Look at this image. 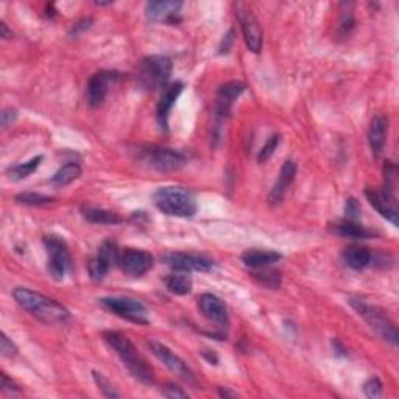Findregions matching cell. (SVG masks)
<instances>
[{
  "mask_svg": "<svg viewBox=\"0 0 399 399\" xmlns=\"http://www.w3.org/2000/svg\"><path fill=\"white\" fill-rule=\"evenodd\" d=\"M13 297L22 309L28 310L31 315H35L44 323H66L70 318L67 307L39 292L26 289V287H18L13 290Z\"/></svg>",
  "mask_w": 399,
  "mask_h": 399,
  "instance_id": "cell-1",
  "label": "cell"
},
{
  "mask_svg": "<svg viewBox=\"0 0 399 399\" xmlns=\"http://www.w3.org/2000/svg\"><path fill=\"white\" fill-rule=\"evenodd\" d=\"M103 339L108 343V345L113 348L114 353L121 357L122 364L126 366L134 379H138L139 382L146 386H151L155 382V373L153 368L147 364L146 359H143L136 346L133 345V341L124 335L122 332L117 331H105L103 332Z\"/></svg>",
  "mask_w": 399,
  "mask_h": 399,
  "instance_id": "cell-2",
  "label": "cell"
},
{
  "mask_svg": "<svg viewBox=\"0 0 399 399\" xmlns=\"http://www.w3.org/2000/svg\"><path fill=\"white\" fill-rule=\"evenodd\" d=\"M155 206L165 215L172 217H194L197 212V203L194 195L187 189L180 186L159 187L153 195Z\"/></svg>",
  "mask_w": 399,
  "mask_h": 399,
  "instance_id": "cell-3",
  "label": "cell"
},
{
  "mask_svg": "<svg viewBox=\"0 0 399 399\" xmlns=\"http://www.w3.org/2000/svg\"><path fill=\"white\" fill-rule=\"evenodd\" d=\"M172 60L163 55H151L143 58L136 72V82L146 91L164 89L172 75Z\"/></svg>",
  "mask_w": 399,
  "mask_h": 399,
  "instance_id": "cell-4",
  "label": "cell"
},
{
  "mask_svg": "<svg viewBox=\"0 0 399 399\" xmlns=\"http://www.w3.org/2000/svg\"><path fill=\"white\" fill-rule=\"evenodd\" d=\"M348 302L349 306L356 310L357 315H361L364 320L370 324V328L376 332L379 337L388 341L390 345H398V329L384 310L378 306L368 305V302L361 298H349Z\"/></svg>",
  "mask_w": 399,
  "mask_h": 399,
  "instance_id": "cell-5",
  "label": "cell"
},
{
  "mask_svg": "<svg viewBox=\"0 0 399 399\" xmlns=\"http://www.w3.org/2000/svg\"><path fill=\"white\" fill-rule=\"evenodd\" d=\"M44 246L47 250V270L53 279L62 281L72 271V256L69 246L61 236H45Z\"/></svg>",
  "mask_w": 399,
  "mask_h": 399,
  "instance_id": "cell-6",
  "label": "cell"
},
{
  "mask_svg": "<svg viewBox=\"0 0 399 399\" xmlns=\"http://www.w3.org/2000/svg\"><path fill=\"white\" fill-rule=\"evenodd\" d=\"M141 159L158 172H175L186 164V156L178 150L150 146L141 151Z\"/></svg>",
  "mask_w": 399,
  "mask_h": 399,
  "instance_id": "cell-7",
  "label": "cell"
},
{
  "mask_svg": "<svg viewBox=\"0 0 399 399\" xmlns=\"http://www.w3.org/2000/svg\"><path fill=\"white\" fill-rule=\"evenodd\" d=\"M100 302L114 315L136 324H148V310L139 300L130 297H108Z\"/></svg>",
  "mask_w": 399,
  "mask_h": 399,
  "instance_id": "cell-8",
  "label": "cell"
},
{
  "mask_svg": "<svg viewBox=\"0 0 399 399\" xmlns=\"http://www.w3.org/2000/svg\"><path fill=\"white\" fill-rule=\"evenodd\" d=\"M121 80V74L114 70H100L94 74L86 86V100L91 108H99L105 102L109 87Z\"/></svg>",
  "mask_w": 399,
  "mask_h": 399,
  "instance_id": "cell-9",
  "label": "cell"
},
{
  "mask_svg": "<svg viewBox=\"0 0 399 399\" xmlns=\"http://www.w3.org/2000/svg\"><path fill=\"white\" fill-rule=\"evenodd\" d=\"M148 348H150L151 353H153L170 371H173L175 374H178V376L181 379H185L187 384H192V386L197 384L192 370H190L187 364L182 361L180 356L175 354L169 346H165L159 341L151 340V341H148Z\"/></svg>",
  "mask_w": 399,
  "mask_h": 399,
  "instance_id": "cell-10",
  "label": "cell"
},
{
  "mask_svg": "<svg viewBox=\"0 0 399 399\" xmlns=\"http://www.w3.org/2000/svg\"><path fill=\"white\" fill-rule=\"evenodd\" d=\"M117 266L122 268L125 275L139 278L147 273L153 267V256L150 253L138 248H125L121 251Z\"/></svg>",
  "mask_w": 399,
  "mask_h": 399,
  "instance_id": "cell-11",
  "label": "cell"
},
{
  "mask_svg": "<svg viewBox=\"0 0 399 399\" xmlns=\"http://www.w3.org/2000/svg\"><path fill=\"white\" fill-rule=\"evenodd\" d=\"M236 14L239 23H241L246 47H248L253 53H259L262 50V41H264V38H262V28L258 19L254 18V14L245 5H239Z\"/></svg>",
  "mask_w": 399,
  "mask_h": 399,
  "instance_id": "cell-12",
  "label": "cell"
},
{
  "mask_svg": "<svg viewBox=\"0 0 399 399\" xmlns=\"http://www.w3.org/2000/svg\"><path fill=\"white\" fill-rule=\"evenodd\" d=\"M165 264L175 271L190 273V271H211L214 262L204 256L192 253H169L164 258Z\"/></svg>",
  "mask_w": 399,
  "mask_h": 399,
  "instance_id": "cell-13",
  "label": "cell"
},
{
  "mask_svg": "<svg viewBox=\"0 0 399 399\" xmlns=\"http://www.w3.org/2000/svg\"><path fill=\"white\" fill-rule=\"evenodd\" d=\"M245 91V84L241 82H228L217 92V102H215V121L220 125L229 116L234 102L241 97Z\"/></svg>",
  "mask_w": 399,
  "mask_h": 399,
  "instance_id": "cell-14",
  "label": "cell"
},
{
  "mask_svg": "<svg viewBox=\"0 0 399 399\" xmlns=\"http://www.w3.org/2000/svg\"><path fill=\"white\" fill-rule=\"evenodd\" d=\"M365 197L382 217L387 219L393 226H398V206L395 194L387 192L386 189H366Z\"/></svg>",
  "mask_w": 399,
  "mask_h": 399,
  "instance_id": "cell-15",
  "label": "cell"
},
{
  "mask_svg": "<svg viewBox=\"0 0 399 399\" xmlns=\"http://www.w3.org/2000/svg\"><path fill=\"white\" fill-rule=\"evenodd\" d=\"M198 307L207 320L220 326V328H226L229 323L228 309L225 302H223L217 295L203 293L202 297L198 298Z\"/></svg>",
  "mask_w": 399,
  "mask_h": 399,
  "instance_id": "cell-16",
  "label": "cell"
},
{
  "mask_svg": "<svg viewBox=\"0 0 399 399\" xmlns=\"http://www.w3.org/2000/svg\"><path fill=\"white\" fill-rule=\"evenodd\" d=\"M182 89H185V84H182L181 82L167 84L163 89L161 99H159L158 108H156V117H158L159 125H161V129L167 130V125H169V114H170L173 105L177 103L178 97L181 95Z\"/></svg>",
  "mask_w": 399,
  "mask_h": 399,
  "instance_id": "cell-17",
  "label": "cell"
},
{
  "mask_svg": "<svg viewBox=\"0 0 399 399\" xmlns=\"http://www.w3.org/2000/svg\"><path fill=\"white\" fill-rule=\"evenodd\" d=\"M388 136V119L384 114H376L371 119L368 129V143L374 156H381L386 148Z\"/></svg>",
  "mask_w": 399,
  "mask_h": 399,
  "instance_id": "cell-18",
  "label": "cell"
},
{
  "mask_svg": "<svg viewBox=\"0 0 399 399\" xmlns=\"http://www.w3.org/2000/svg\"><path fill=\"white\" fill-rule=\"evenodd\" d=\"M182 4L173 2V0H158V2H148L146 6L147 18L153 22H172L175 16L180 14Z\"/></svg>",
  "mask_w": 399,
  "mask_h": 399,
  "instance_id": "cell-19",
  "label": "cell"
},
{
  "mask_svg": "<svg viewBox=\"0 0 399 399\" xmlns=\"http://www.w3.org/2000/svg\"><path fill=\"white\" fill-rule=\"evenodd\" d=\"M295 175H297V164L293 161H285L279 170V178L278 182L273 186V189L270 190L268 194V203L270 204H278L281 203V200L284 198V194L287 192V189L290 187V185L295 180Z\"/></svg>",
  "mask_w": 399,
  "mask_h": 399,
  "instance_id": "cell-20",
  "label": "cell"
},
{
  "mask_svg": "<svg viewBox=\"0 0 399 399\" xmlns=\"http://www.w3.org/2000/svg\"><path fill=\"white\" fill-rule=\"evenodd\" d=\"M283 254L278 251H268V250H246L242 253V262L250 268H266L276 264V262L281 261Z\"/></svg>",
  "mask_w": 399,
  "mask_h": 399,
  "instance_id": "cell-21",
  "label": "cell"
},
{
  "mask_svg": "<svg viewBox=\"0 0 399 399\" xmlns=\"http://www.w3.org/2000/svg\"><path fill=\"white\" fill-rule=\"evenodd\" d=\"M341 259L345 262V266L353 270H364L371 264L373 254L368 248L361 245H353L345 248L341 254Z\"/></svg>",
  "mask_w": 399,
  "mask_h": 399,
  "instance_id": "cell-22",
  "label": "cell"
},
{
  "mask_svg": "<svg viewBox=\"0 0 399 399\" xmlns=\"http://www.w3.org/2000/svg\"><path fill=\"white\" fill-rule=\"evenodd\" d=\"M82 215L84 220L95 225H119L122 222V217L114 211L102 209V207H82Z\"/></svg>",
  "mask_w": 399,
  "mask_h": 399,
  "instance_id": "cell-23",
  "label": "cell"
},
{
  "mask_svg": "<svg viewBox=\"0 0 399 399\" xmlns=\"http://www.w3.org/2000/svg\"><path fill=\"white\" fill-rule=\"evenodd\" d=\"M334 233L346 239H370L373 233L365 226L359 225L356 220H341L334 225Z\"/></svg>",
  "mask_w": 399,
  "mask_h": 399,
  "instance_id": "cell-24",
  "label": "cell"
},
{
  "mask_svg": "<svg viewBox=\"0 0 399 399\" xmlns=\"http://www.w3.org/2000/svg\"><path fill=\"white\" fill-rule=\"evenodd\" d=\"M82 167H80L78 163H67L57 170V173L53 175L50 182L52 186L55 187H66L69 185H72L75 180H78L82 177Z\"/></svg>",
  "mask_w": 399,
  "mask_h": 399,
  "instance_id": "cell-25",
  "label": "cell"
},
{
  "mask_svg": "<svg viewBox=\"0 0 399 399\" xmlns=\"http://www.w3.org/2000/svg\"><path fill=\"white\" fill-rule=\"evenodd\" d=\"M165 287L167 290L175 293V295H187L192 290V278L187 276L186 273H173L165 278Z\"/></svg>",
  "mask_w": 399,
  "mask_h": 399,
  "instance_id": "cell-26",
  "label": "cell"
},
{
  "mask_svg": "<svg viewBox=\"0 0 399 399\" xmlns=\"http://www.w3.org/2000/svg\"><path fill=\"white\" fill-rule=\"evenodd\" d=\"M43 156H35L33 159H30L27 163H22L11 167V169H8V175H10V178L14 181H21V180H26L28 178L30 175H33L35 170L39 167L43 161Z\"/></svg>",
  "mask_w": 399,
  "mask_h": 399,
  "instance_id": "cell-27",
  "label": "cell"
},
{
  "mask_svg": "<svg viewBox=\"0 0 399 399\" xmlns=\"http://www.w3.org/2000/svg\"><path fill=\"white\" fill-rule=\"evenodd\" d=\"M111 267H113V264H111L108 259L103 258L99 253H97V256L92 258L89 261V264H87V270H89V275L94 281H102V279L106 276Z\"/></svg>",
  "mask_w": 399,
  "mask_h": 399,
  "instance_id": "cell-28",
  "label": "cell"
},
{
  "mask_svg": "<svg viewBox=\"0 0 399 399\" xmlns=\"http://www.w3.org/2000/svg\"><path fill=\"white\" fill-rule=\"evenodd\" d=\"M266 268H258L256 271H253V278L262 285L268 287V289H278L281 285V276H279L278 271L273 270H267Z\"/></svg>",
  "mask_w": 399,
  "mask_h": 399,
  "instance_id": "cell-29",
  "label": "cell"
},
{
  "mask_svg": "<svg viewBox=\"0 0 399 399\" xmlns=\"http://www.w3.org/2000/svg\"><path fill=\"white\" fill-rule=\"evenodd\" d=\"M16 202L27 206H44L53 202V197L38 192H22L16 197Z\"/></svg>",
  "mask_w": 399,
  "mask_h": 399,
  "instance_id": "cell-30",
  "label": "cell"
},
{
  "mask_svg": "<svg viewBox=\"0 0 399 399\" xmlns=\"http://www.w3.org/2000/svg\"><path fill=\"white\" fill-rule=\"evenodd\" d=\"M92 378H94L95 384H97L100 392H102L103 395H105L106 398H121V393L117 392L116 387L113 386V382H111L108 378L103 376L102 373L92 371Z\"/></svg>",
  "mask_w": 399,
  "mask_h": 399,
  "instance_id": "cell-31",
  "label": "cell"
},
{
  "mask_svg": "<svg viewBox=\"0 0 399 399\" xmlns=\"http://www.w3.org/2000/svg\"><path fill=\"white\" fill-rule=\"evenodd\" d=\"M279 146V134H271L268 141L266 142V146L261 148L259 151V155H258V161L259 163H266L268 161V159L271 158V155L275 153V150L278 148Z\"/></svg>",
  "mask_w": 399,
  "mask_h": 399,
  "instance_id": "cell-32",
  "label": "cell"
},
{
  "mask_svg": "<svg viewBox=\"0 0 399 399\" xmlns=\"http://www.w3.org/2000/svg\"><path fill=\"white\" fill-rule=\"evenodd\" d=\"M364 393L366 398L378 399L382 396V382L378 376H373L364 384Z\"/></svg>",
  "mask_w": 399,
  "mask_h": 399,
  "instance_id": "cell-33",
  "label": "cell"
},
{
  "mask_svg": "<svg viewBox=\"0 0 399 399\" xmlns=\"http://www.w3.org/2000/svg\"><path fill=\"white\" fill-rule=\"evenodd\" d=\"M0 353H2L4 357H14L18 354V348L8 339L6 334H2V337H0Z\"/></svg>",
  "mask_w": 399,
  "mask_h": 399,
  "instance_id": "cell-34",
  "label": "cell"
},
{
  "mask_svg": "<svg viewBox=\"0 0 399 399\" xmlns=\"http://www.w3.org/2000/svg\"><path fill=\"white\" fill-rule=\"evenodd\" d=\"M345 212H346L348 220L359 219V212H361V207H359V203L356 202V198H348L346 206H345Z\"/></svg>",
  "mask_w": 399,
  "mask_h": 399,
  "instance_id": "cell-35",
  "label": "cell"
},
{
  "mask_svg": "<svg viewBox=\"0 0 399 399\" xmlns=\"http://www.w3.org/2000/svg\"><path fill=\"white\" fill-rule=\"evenodd\" d=\"M163 396H165V398H187L189 395L185 392V390H181V387H178V386L167 384L163 388Z\"/></svg>",
  "mask_w": 399,
  "mask_h": 399,
  "instance_id": "cell-36",
  "label": "cell"
},
{
  "mask_svg": "<svg viewBox=\"0 0 399 399\" xmlns=\"http://www.w3.org/2000/svg\"><path fill=\"white\" fill-rule=\"evenodd\" d=\"M16 119H18V111H16L14 108H6V109H4L2 119H0V121H2L4 129H8V126L16 122Z\"/></svg>",
  "mask_w": 399,
  "mask_h": 399,
  "instance_id": "cell-37",
  "label": "cell"
},
{
  "mask_svg": "<svg viewBox=\"0 0 399 399\" xmlns=\"http://www.w3.org/2000/svg\"><path fill=\"white\" fill-rule=\"evenodd\" d=\"M0 387H2L4 392H13V393L14 392H19V388L14 386L13 381L8 379V376H6L5 373H2V386H0Z\"/></svg>",
  "mask_w": 399,
  "mask_h": 399,
  "instance_id": "cell-38",
  "label": "cell"
},
{
  "mask_svg": "<svg viewBox=\"0 0 399 399\" xmlns=\"http://www.w3.org/2000/svg\"><path fill=\"white\" fill-rule=\"evenodd\" d=\"M0 33H2V38H5V39L13 38V31L8 30V26H6L5 22L0 23Z\"/></svg>",
  "mask_w": 399,
  "mask_h": 399,
  "instance_id": "cell-39",
  "label": "cell"
},
{
  "mask_svg": "<svg viewBox=\"0 0 399 399\" xmlns=\"http://www.w3.org/2000/svg\"><path fill=\"white\" fill-rule=\"evenodd\" d=\"M219 395L222 396V398H237V393L236 392H231V390H228V388H219Z\"/></svg>",
  "mask_w": 399,
  "mask_h": 399,
  "instance_id": "cell-40",
  "label": "cell"
}]
</instances>
